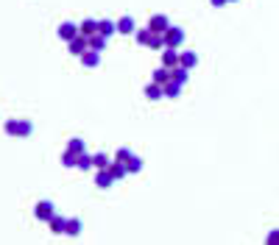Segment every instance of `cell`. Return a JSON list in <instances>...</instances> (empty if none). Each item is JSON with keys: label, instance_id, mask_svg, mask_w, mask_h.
<instances>
[{"label": "cell", "instance_id": "obj_1", "mask_svg": "<svg viewBox=\"0 0 279 245\" xmlns=\"http://www.w3.org/2000/svg\"><path fill=\"white\" fill-rule=\"evenodd\" d=\"M6 134L8 137H31V134H34V123H31V120L11 117V120H6Z\"/></svg>", "mask_w": 279, "mask_h": 245}, {"label": "cell", "instance_id": "obj_2", "mask_svg": "<svg viewBox=\"0 0 279 245\" xmlns=\"http://www.w3.org/2000/svg\"><path fill=\"white\" fill-rule=\"evenodd\" d=\"M162 36H165V48H181V42H184V36L187 34H184L179 25H170Z\"/></svg>", "mask_w": 279, "mask_h": 245}, {"label": "cell", "instance_id": "obj_3", "mask_svg": "<svg viewBox=\"0 0 279 245\" xmlns=\"http://www.w3.org/2000/svg\"><path fill=\"white\" fill-rule=\"evenodd\" d=\"M53 215H56L53 201H39V203L34 206V217H36V220H42V223H48Z\"/></svg>", "mask_w": 279, "mask_h": 245}, {"label": "cell", "instance_id": "obj_4", "mask_svg": "<svg viewBox=\"0 0 279 245\" xmlns=\"http://www.w3.org/2000/svg\"><path fill=\"white\" fill-rule=\"evenodd\" d=\"M56 34H59V39H62V42H73V39H76V36L81 34V31H78L76 22H62Z\"/></svg>", "mask_w": 279, "mask_h": 245}, {"label": "cell", "instance_id": "obj_5", "mask_svg": "<svg viewBox=\"0 0 279 245\" xmlns=\"http://www.w3.org/2000/svg\"><path fill=\"white\" fill-rule=\"evenodd\" d=\"M148 28H151L153 34H165V31L170 28V20H167L165 14H153L151 20H148Z\"/></svg>", "mask_w": 279, "mask_h": 245}, {"label": "cell", "instance_id": "obj_6", "mask_svg": "<svg viewBox=\"0 0 279 245\" xmlns=\"http://www.w3.org/2000/svg\"><path fill=\"white\" fill-rule=\"evenodd\" d=\"M67 48H70V53H73V56H81L84 50H90V39L78 34L76 39H73V42H67Z\"/></svg>", "mask_w": 279, "mask_h": 245}, {"label": "cell", "instance_id": "obj_7", "mask_svg": "<svg viewBox=\"0 0 279 245\" xmlns=\"http://www.w3.org/2000/svg\"><path fill=\"white\" fill-rule=\"evenodd\" d=\"M162 64L173 70L176 64H179V48H162Z\"/></svg>", "mask_w": 279, "mask_h": 245}, {"label": "cell", "instance_id": "obj_8", "mask_svg": "<svg viewBox=\"0 0 279 245\" xmlns=\"http://www.w3.org/2000/svg\"><path fill=\"white\" fill-rule=\"evenodd\" d=\"M78 59H81L84 67H98V64H101V50H92L90 48V50H84Z\"/></svg>", "mask_w": 279, "mask_h": 245}, {"label": "cell", "instance_id": "obj_9", "mask_svg": "<svg viewBox=\"0 0 279 245\" xmlns=\"http://www.w3.org/2000/svg\"><path fill=\"white\" fill-rule=\"evenodd\" d=\"M151 81H153V84H159V86H165L167 81H170V67H165V64L156 67V70L151 73Z\"/></svg>", "mask_w": 279, "mask_h": 245}, {"label": "cell", "instance_id": "obj_10", "mask_svg": "<svg viewBox=\"0 0 279 245\" xmlns=\"http://www.w3.org/2000/svg\"><path fill=\"white\" fill-rule=\"evenodd\" d=\"M106 170L112 173V178H115V181H123L126 175H129V170H126V164H123V162H115V159H112V164H109Z\"/></svg>", "mask_w": 279, "mask_h": 245}, {"label": "cell", "instance_id": "obj_11", "mask_svg": "<svg viewBox=\"0 0 279 245\" xmlns=\"http://www.w3.org/2000/svg\"><path fill=\"white\" fill-rule=\"evenodd\" d=\"M187 78H190V70L187 67H181V64H176L173 70H170V81H176V84H187Z\"/></svg>", "mask_w": 279, "mask_h": 245}, {"label": "cell", "instance_id": "obj_12", "mask_svg": "<svg viewBox=\"0 0 279 245\" xmlns=\"http://www.w3.org/2000/svg\"><path fill=\"white\" fill-rule=\"evenodd\" d=\"M137 31V22H134V17H120L118 20V34H134Z\"/></svg>", "mask_w": 279, "mask_h": 245}, {"label": "cell", "instance_id": "obj_13", "mask_svg": "<svg viewBox=\"0 0 279 245\" xmlns=\"http://www.w3.org/2000/svg\"><path fill=\"white\" fill-rule=\"evenodd\" d=\"M179 64H181V67H187V70H193L195 64H198V53H195V50H184V53H179Z\"/></svg>", "mask_w": 279, "mask_h": 245}, {"label": "cell", "instance_id": "obj_14", "mask_svg": "<svg viewBox=\"0 0 279 245\" xmlns=\"http://www.w3.org/2000/svg\"><path fill=\"white\" fill-rule=\"evenodd\" d=\"M48 226H50V231H53V234H64V226H67V217L56 212V215L48 220Z\"/></svg>", "mask_w": 279, "mask_h": 245}, {"label": "cell", "instance_id": "obj_15", "mask_svg": "<svg viewBox=\"0 0 279 245\" xmlns=\"http://www.w3.org/2000/svg\"><path fill=\"white\" fill-rule=\"evenodd\" d=\"M78 31H81V36H87V39L95 36L98 34V20H90V17H87L84 22H78Z\"/></svg>", "mask_w": 279, "mask_h": 245}, {"label": "cell", "instance_id": "obj_16", "mask_svg": "<svg viewBox=\"0 0 279 245\" xmlns=\"http://www.w3.org/2000/svg\"><path fill=\"white\" fill-rule=\"evenodd\" d=\"M112 184H115V178H112V173H109V170H98V173H95V187L109 189Z\"/></svg>", "mask_w": 279, "mask_h": 245}, {"label": "cell", "instance_id": "obj_17", "mask_svg": "<svg viewBox=\"0 0 279 245\" xmlns=\"http://www.w3.org/2000/svg\"><path fill=\"white\" fill-rule=\"evenodd\" d=\"M78 234H81V220H78V217H67L64 237H78Z\"/></svg>", "mask_w": 279, "mask_h": 245}, {"label": "cell", "instance_id": "obj_18", "mask_svg": "<svg viewBox=\"0 0 279 245\" xmlns=\"http://www.w3.org/2000/svg\"><path fill=\"white\" fill-rule=\"evenodd\" d=\"M98 34H104L106 39H109L112 34H118V22H112V20H98Z\"/></svg>", "mask_w": 279, "mask_h": 245}, {"label": "cell", "instance_id": "obj_19", "mask_svg": "<svg viewBox=\"0 0 279 245\" xmlns=\"http://www.w3.org/2000/svg\"><path fill=\"white\" fill-rule=\"evenodd\" d=\"M145 98L148 100H159V98H165V89H162L159 84H153V81H151V84L145 86Z\"/></svg>", "mask_w": 279, "mask_h": 245}, {"label": "cell", "instance_id": "obj_20", "mask_svg": "<svg viewBox=\"0 0 279 245\" xmlns=\"http://www.w3.org/2000/svg\"><path fill=\"white\" fill-rule=\"evenodd\" d=\"M134 39H137V45L148 48V45H151V28H137L134 31Z\"/></svg>", "mask_w": 279, "mask_h": 245}, {"label": "cell", "instance_id": "obj_21", "mask_svg": "<svg viewBox=\"0 0 279 245\" xmlns=\"http://www.w3.org/2000/svg\"><path fill=\"white\" fill-rule=\"evenodd\" d=\"M64 151H73V154H84V151H87V145H84L81 137H73V140L67 142V148H64Z\"/></svg>", "mask_w": 279, "mask_h": 245}, {"label": "cell", "instance_id": "obj_22", "mask_svg": "<svg viewBox=\"0 0 279 245\" xmlns=\"http://www.w3.org/2000/svg\"><path fill=\"white\" fill-rule=\"evenodd\" d=\"M162 89H165V98H179L181 95V84H176V81H167Z\"/></svg>", "mask_w": 279, "mask_h": 245}, {"label": "cell", "instance_id": "obj_23", "mask_svg": "<svg viewBox=\"0 0 279 245\" xmlns=\"http://www.w3.org/2000/svg\"><path fill=\"white\" fill-rule=\"evenodd\" d=\"M92 162H95V167H98V170H106V167L112 164V159L104 154V151H101V154H92Z\"/></svg>", "mask_w": 279, "mask_h": 245}, {"label": "cell", "instance_id": "obj_24", "mask_svg": "<svg viewBox=\"0 0 279 245\" xmlns=\"http://www.w3.org/2000/svg\"><path fill=\"white\" fill-rule=\"evenodd\" d=\"M90 48H92V50H101V53H104V50H106V36H104V34L90 36Z\"/></svg>", "mask_w": 279, "mask_h": 245}, {"label": "cell", "instance_id": "obj_25", "mask_svg": "<svg viewBox=\"0 0 279 245\" xmlns=\"http://www.w3.org/2000/svg\"><path fill=\"white\" fill-rule=\"evenodd\" d=\"M95 167V162H92V156L84 151V154H78V170H92Z\"/></svg>", "mask_w": 279, "mask_h": 245}, {"label": "cell", "instance_id": "obj_26", "mask_svg": "<svg viewBox=\"0 0 279 245\" xmlns=\"http://www.w3.org/2000/svg\"><path fill=\"white\" fill-rule=\"evenodd\" d=\"M126 170H129V173H140V170H142V159H140V156H129V162H126Z\"/></svg>", "mask_w": 279, "mask_h": 245}, {"label": "cell", "instance_id": "obj_27", "mask_svg": "<svg viewBox=\"0 0 279 245\" xmlns=\"http://www.w3.org/2000/svg\"><path fill=\"white\" fill-rule=\"evenodd\" d=\"M62 164H64V167H78V154L64 151V154H62Z\"/></svg>", "mask_w": 279, "mask_h": 245}, {"label": "cell", "instance_id": "obj_28", "mask_svg": "<svg viewBox=\"0 0 279 245\" xmlns=\"http://www.w3.org/2000/svg\"><path fill=\"white\" fill-rule=\"evenodd\" d=\"M148 48L162 50V48H165V36H162V34H153V31H151V45H148Z\"/></svg>", "mask_w": 279, "mask_h": 245}, {"label": "cell", "instance_id": "obj_29", "mask_svg": "<svg viewBox=\"0 0 279 245\" xmlns=\"http://www.w3.org/2000/svg\"><path fill=\"white\" fill-rule=\"evenodd\" d=\"M129 156H132V151H129V148H120L118 154H115V162H123V164H126V162H129Z\"/></svg>", "mask_w": 279, "mask_h": 245}, {"label": "cell", "instance_id": "obj_30", "mask_svg": "<svg viewBox=\"0 0 279 245\" xmlns=\"http://www.w3.org/2000/svg\"><path fill=\"white\" fill-rule=\"evenodd\" d=\"M268 243H271V245H279V229H274L271 234H268Z\"/></svg>", "mask_w": 279, "mask_h": 245}, {"label": "cell", "instance_id": "obj_31", "mask_svg": "<svg viewBox=\"0 0 279 245\" xmlns=\"http://www.w3.org/2000/svg\"><path fill=\"white\" fill-rule=\"evenodd\" d=\"M209 3H212V6H223V3H226V0H209Z\"/></svg>", "mask_w": 279, "mask_h": 245}, {"label": "cell", "instance_id": "obj_32", "mask_svg": "<svg viewBox=\"0 0 279 245\" xmlns=\"http://www.w3.org/2000/svg\"><path fill=\"white\" fill-rule=\"evenodd\" d=\"M226 3H237V0H226Z\"/></svg>", "mask_w": 279, "mask_h": 245}]
</instances>
